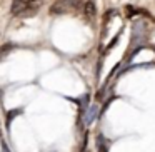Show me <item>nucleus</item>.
<instances>
[{
  "label": "nucleus",
  "mask_w": 155,
  "mask_h": 152,
  "mask_svg": "<svg viewBox=\"0 0 155 152\" xmlns=\"http://www.w3.org/2000/svg\"><path fill=\"white\" fill-rule=\"evenodd\" d=\"M24 2H25V4H27V5H32V4H35L37 0H24Z\"/></svg>",
  "instance_id": "20e7f679"
},
{
  "label": "nucleus",
  "mask_w": 155,
  "mask_h": 152,
  "mask_svg": "<svg viewBox=\"0 0 155 152\" xmlns=\"http://www.w3.org/2000/svg\"><path fill=\"white\" fill-rule=\"evenodd\" d=\"M77 5V2L75 0H57L55 4H52L50 7V14L52 15H58V14H67V12H70L72 8Z\"/></svg>",
  "instance_id": "f257e3e1"
},
{
  "label": "nucleus",
  "mask_w": 155,
  "mask_h": 152,
  "mask_svg": "<svg viewBox=\"0 0 155 152\" xmlns=\"http://www.w3.org/2000/svg\"><path fill=\"white\" fill-rule=\"evenodd\" d=\"M84 14H85V17H88V19L95 17V14H97V8H95L94 0H87V2L84 4Z\"/></svg>",
  "instance_id": "7ed1b4c3"
},
{
  "label": "nucleus",
  "mask_w": 155,
  "mask_h": 152,
  "mask_svg": "<svg viewBox=\"0 0 155 152\" xmlns=\"http://www.w3.org/2000/svg\"><path fill=\"white\" fill-rule=\"evenodd\" d=\"M28 7H30V5H27L24 0H14V2H12V14H15V15L25 14Z\"/></svg>",
  "instance_id": "f03ea898"
}]
</instances>
